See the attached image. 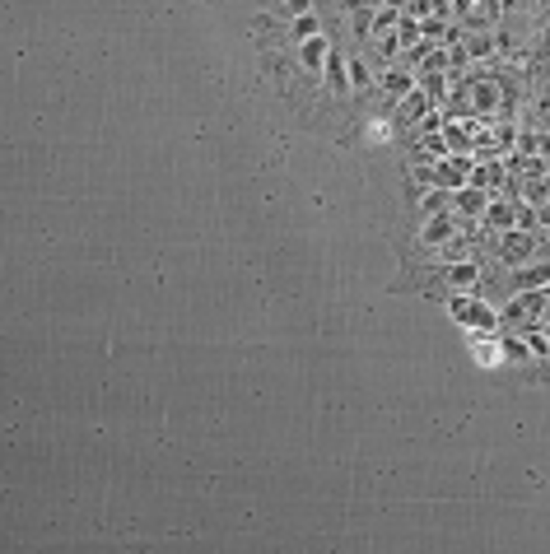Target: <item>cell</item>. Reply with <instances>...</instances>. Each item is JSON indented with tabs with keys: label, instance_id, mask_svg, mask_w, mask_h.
<instances>
[{
	"label": "cell",
	"instance_id": "obj_2",
	"mask_svg": "<svg viewBox=\"0 0 550 554\" xmlns=\"http://www.w3.org/2000/svg\"><path fill=\"white\" fill-rule=\"evenodd\" d=\"M476 275H480L476 266H453V270H448V284H457V289H467V284H476Z\"/></svg>",
	"mask_w": 550,
	"mask_h": 554
},
{
	"label": "cell",
	"instance_id": "obj_1",
	"mask_svg": "<svg viewBox=\"0 0 550 554\" xmlns=\"http://www.w3.org/2000/svg\"><path fill=\"white\" fill-rule=\"evenodd\" d=\"M448 238H453V215H439L420 229V243L425 247H439V243H448Z\"/></svg>",
	"mask_w": 550,
	"mask_h": 554
}]
</instances>
